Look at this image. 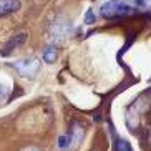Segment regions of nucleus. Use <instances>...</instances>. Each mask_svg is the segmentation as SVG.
<instances>
[{"mask_svg":"<svg viewBox=\"0 0 151 151\" xmlns=\"http://www.w3.org/2000/svg\"><path fill=\"white\" fill-rule=\"evenodd\" d=\"M71 146V139L68 136H60L58 138V148H62V150H65V148Z\"/></svg>","mask_w":151,"mask_h":151,"instance_id":"9","label":"nucleus"},{"mask_svg":"<svg viewBox=\"0 0 151 151\" xmlns=\"http://www.w3.org/2000/svg\"><path fill=\"white\" fill-rule=\"evenodd\" d=\"M20 7H22L20 0H0V17L17 12Z\"/></svg>","mask_w":151,"mask_h":151,"instance_id":"4","label":"nucleus"},{"mask_svg":"<svg viewBox=\"0 0 151 151\" xmlns=\"http://www.w3.org/2000/svg\"><path fill=\"white\" fill-rule=\"evenodd\" d=\"M57 58H58V48L55 47V45H50V47H47V48L43 50L45 63H53Z\"/></svg>","mask_w":151,"mask_h":151,"instance_id":"6","label":"nucleus"},{"mask_svg":"<svg viewBox=\"0 0 151 151\" xmlns=\"http://www.w3.org/2000/svg\"><path fill=\"white\" fill-rule=\"evenodd\" d=\"M68 33V27L67 25H62V23H55L52 27V37L55 38V42L58 40H63Z\"/></svg>","mask_w":151,"mask_h":151,"instance_id":"5","label":"nucleus"},{"mask_svg":"<svg viewBox=\"0 0 151 151\" xmlns=\"http://www.w3.org/2000/svg\"><path fill=\"white\" fill-rule=\"evenodd\" d=\"M85 23H86V25L95 23V14H93V10L91 9H88L86 10V14H85Z\"/></svg>","mask_w":151,"mask_h":151,"instance_id":"10","label":"nucleus"},{"mask_svg":"<svg viewBox=\"0 0 151 151\" xmlns=\"http://www.w3.org/2000/svg\"><path fill=\"white\" fill-rule=\"evenodd\" d=\"M10 67L15 68L22 76H33L40 70V62L37 58H22V60L10 63Z\"/></svg>","mask_w":151,"mask_h":151,"instance_id":"1","label":"nucleus"},{"mask_svg":"<svg viewBox=\"0 0 151 151\" xmlns=\"http://www.w3.org/2000/svg\"><path fill=\"white\" fill-rule=\"evenodd\" d=\"M145 2H146V4H148V2H151V0H145Z\"/></svg>","mask_w":151,"mask_h":151,"instance_id":"14","label":"nucleus"},{"mask_svg":"<svg viewBox=\"0 0 151 151\" xmlns=\"http://www.w3.org/2000/svg\"><path fill=\"white\" fill-rule=\"evenodd\" d=\"M115 151H133V150H131V146L126 139H118L115 143Z\"/></svg>","mask_w":151,"mask_h":151,"instance_id":"8","label":"nucleus"},{"mask_svg":"<svg viewBox=\"0 0 151 151\" xmlns=\"http://www.w3.org/2000/svg\"><path fill=\"white\" fill-rule=\"evenodd\" d=\"M5 91H7V88H5V86H4L2 83H0V98H2V96L5 95Z\"/></svg>","mask_w":151,"mask_h":151,"instance_id":"13","label":"nucleus"},{"mask_svg":"<svg viewBox=\"0 0 151 151\" xmlns=\"http://www.w3.org/2000/svg\"><path fill=\"white\" fill-rule=\"evenodd\" d=\"M134 4H136L138 7H145V5H146V2H145V0H134Z\"/></svg>","mask_w":151,"mask_h":151,"instance_id":"12","label":"nucleus"},{"mask_svg":"<svg viewBox=\"0 0 151 151\" xmlns=\"http://www.w3.org/2000/svg\"><path fill=\"white\" fill-rule=\"evenodd\" d=\"M27 32H20L18 35L12 37L9 42H7V45H5L4 48L0 50V55L2 57H9V55H12V52H14L17 47H20L22 43H25V40H27Z\"/></svg>","mask_w":151,"mask_h":151,"instance_id":"2","label":"nucleus"},{"mask_svg":"<svg viewBox=\"0 0 151 151\" xmlns=\"http://www.w3.org/2000/svg\"><path fill=\"white\" fill-rule=\"evenodd\" d=\"M71 145H78V143L83 139V128L81 126H78V124H75L73 128H71Z\"/></svg>","mask_w":151,"mask_h":151,"instance_id":"7","label":"nucleus"},{"mask_svg":"<svg viewBox=\"0 0 151 151\" xmlns=\"http://www.w3.org/2000/svg\"><path fill=\"white\" fill-rule=\"evenodd\" d=\"M123 4L121 0H108L106 4L101 5V15L105 18H115L118 17V10H120V5Z\"/></svg>","mask_w":151,"mask_h":151,"instance_id":"3","label":"nucleus"},{"mask_svg":"<svg viewBox=\"0 0 151 151\" xmlns=\"http://www.w3.org/2000/svg\"><path fill=\"white\" fill-rule=\"evenodd\" d=\"M22 151H40L38 148H35V146H27V148H23Z\"/></svg>","mask_w":151,"mask_h":151,"instance_id":"11","label":"nucleus"}]
</instances>
